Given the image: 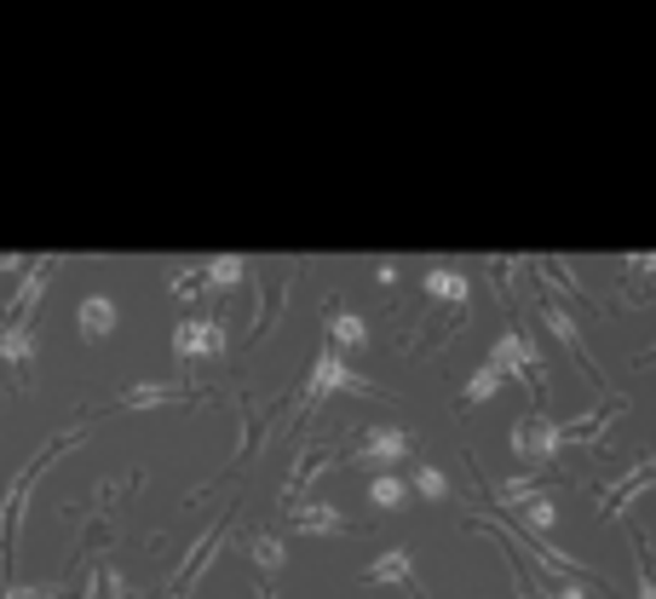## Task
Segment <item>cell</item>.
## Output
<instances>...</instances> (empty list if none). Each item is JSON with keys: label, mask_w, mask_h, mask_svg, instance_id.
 <instances>
[{"label": "cell", "mask_w": 656, "mask_h": 599, "mask_svg": "<svg viewBox=\"0 0 656 599\" xmlns=\"http://www.w3.org/2000/svg\"><path fill=\"white\" fill-rule=\"evenodd\" d=\"M289 525L305 530V536H323V530H345V518H340V508H328V502H300L289 513Z\"/></svg>", "instance_id": "7c38bea8"}, {"label": "cell", "mask_w": 656, "mask_h": 599, "mask_svg": "<svg viewBox=\"0 0 656 599\" xmlns=\"http://www.w3.org/2000/svg\"><path fill=\"white\" fill-rule=\"evenodd\" d=\"M403 496H409V485H403V478H392V473H375V478H368V502H375L380 513L403 508Z\"/></svg>", "instance_id": "ac0fdd59"}, {"label": "cell", "mask_w": 656, "mask_h": 599, "mask_svg": "<svg viewBox=\"0 0 656 599\" xmlns=\"http://www.w3.org/2000/svg\"><path fill=\"white\" fill-rule=\"evenodd\" d=\"M415 490L426 496V502H444V496H449V478H444L433 462H421V467H415Z\"/></svg>", "instance_id": "cb8c5ba5"}, {"label": "cell", "mask_w": 656, "mask_h": 599, "mask_svg": "<svg viewBox=\"0 0 656 599\" xmlns=\"http://www.w3.org/2000/svg\"><path fill=\"white\" fill-rule=\"evenodd\" d=\"M75 317H81V341H105V334L116 329V300L110 294H87Z\"/></svg>", "instance_id": "8fae6325"}, {"label": "cell", "mask_w": 656, "mask_h": 599, "mask_svg": "<svg viewBox=\"0 0 656 599\" xmlns=\"http://www.w3.org/2000/svg\"><path fill=\"white\" fill-rule=\"evenodd\" d=\"M651 485H656V455H651V462H633V467L617 478V485H605V490H599V518H622L633 496L651 490Z\"/></svg>", "instance_id": "52a82bcc"}, {"label": "cell", "mask_w": 656, "mask_h": 599, "mask_svg": "<svg viewBox=\"0 0 656 599\" xmlns=\"http://www.w3.org/2000/svg\"><path fill=\"white\" fill-rule=\"evenodd\" d=\"M512 513H519V518H524V525L536 530V536H552V518H559V508H552V496H536V502H524V508H512Z\"/></svg>", "instance_id": "ffe728a7"}, {"label": "cell", "mask_w": 656, "mask_h": 599, "mask_svg": "<svg viewBox=\"0 0 656 599\" xmlns=\"http://www.w3.org/2000/svg\"><path fill=\"white\" fill-rule=\"evenodd\" d=\"M542 323H547L552 334H559V346L576 352V364H582L587 381H599V364H593V352H587V341H582V329L570 323V311H564V306H547V311H542Z\"/></svg>", "instance_id": "9c48e42d"}, {"label": "cell", "mask_w": 656, "mask_h": 599, "mask_svg": "<svg viewBox=\"0 0 656 599\" xmlns=\"http://www.w3.org/2000/svg\"><path fill=\"white\" fill-rule=\"evenodd\" d=\"M357 462H368V467H392V462H415V432H409V427H375V432L363 438Z\"/></svg>", "instance_id": "8992f818"}, {"label": "cell", "mask_w": 656, "mask_h": 599, "mask_svg": "<svg viewBox=\"0 0 656 599\" xmlns=\"http://www.w3.org/2000/svg\"><path fill=\"white\" fill-rule=\"evenodd\" d=\"M0 599H64V588L58 583H24V588H7Z\"/></svg>", "instance_id": "484cf974"}, {"label": "cell", "mask_w": 656, "mask_h": 599, "mask_svg": "<svg viewBox=\"0 0 656 599\" xmlns=\"http://www.w3.org/2000/svg\"><path fill=\"white\" fill-rule=\"evenodd\" d=\"M421 289L433 294V300H449V306H466V294H473V283H466L461 271H449V266L426 271V277H421Z\"/></svg>", "instance_id": "4fadbf2b"}, {"label": "cell", "mask_w": 656, "mask_h": 599, "mask_svg": "<svg viewBox=\"0 0 656 599\" xmlns=\"http://www.w3.org/2000/svg\"><path fill=\"white\" fill-rule=\"evenodd\" d=\"M242 277H248V266H242V259H208V266H202V283L208 289H231V283H242Z\"/></svg>", "instance_id": "d6986e66"}, {"label": "cell", "mask_w": 656, "mask_h": 599, "mask_svg": "<svg viewBox=\"0 0 656 599\" xmlns=\"http://www.w3.org/2000/svg\"><path fill=\"white\" fill-rule=\"evenodd\" d=\"M507 444H512L519 462H547V455L559 450V421H552V415H524V421L507 432Z\"/></svg>", "instance_id": "5b68a950"}, {"label": "cell", "mask_w": 656, "mask_h": 599, "mask_svg": "<svg viewBox=\"0 0 656 599\" xmlns=\"http://www.w3.org/2000/svg\"><path fill=\"white\" fill-rule=\"evenodd\" d=\"M542 599H587V588H582V583H547Z\"/></svg>", "instance_id": "4316f807"}, {"label": "cell", "mask_w": 656, "mask_h": 599, "mask_svg": "<svg viewBox=\"0 0 656 599\" xmlns=\"http://www.w3.org/2000/svg\"><path fill=\"white\" fill-rule=\"evenodd\" d=\"M640 364H645V369L656 364V346H645V352H640Z\"/></svg>", "instance_id": "f1b7e54d"}, {"label": "cell", "mask_w": 656, "mask_h": 599, "mask_svg": "<svg viewBox=\"0 0 656 599\" xmlns=\"http://www.w3.org/2000/svg\"><path fill=\"white\" fill-rule=\"evenodd\" d=\"M0 364L29 369L35 364V329H0Z\"/></svg>", "instance_id": "9a60e30c"}, {"label": "cell", "mask_w": 656, "mask_h": 599, "mask_svg": "<svg viewBox=\"0 0 656 599\" xmlns=\"http://www.w3.org/2000/svg\"><path fill=\"white\" fill-rule=\"evenodd\" d=\"M363 583H403V588H415V571H409V548H392V553H380L375 565L363 571Z\"/></svg>", "instance_id": "5bb4252c"}, {"label": "cell", "mask_w": 656, "mask_h": 599, "mask_svg": "<svg viewBox=\"0 0 656 599\" xmlns=\"http://www.w3.org/2000/svg\"><path fill=\"white\" fill-rule=\"evenodd\" d=\"M224 346V323L219 317H184V323L173 329V357L179 364H191V357H219Z\"/></svg>", "instance_id": "277c9868"}, {"label": "cell", "mask_w": 656, "mask_h": 599, "mask_svg": "<svg viewBox=\"0 0 656 599\" xmlns=\"http://www.w3.org/2000/svg\"><path fill=\"white\" fill-rule=\"evenodd\" d=\"M328 341H340V346H368V323L357 311H335L328 317Z\"/></svg>", "instance_id": "e0dca14e"}, {"label": "cell", "mask_w": 656, "mask_h": 599, "mask_svg": "<svg viewBox=\"0 0 656 599\" xmlns=\"http://www.w3.org/2000/svg\"><path fill=\"white\" fill-rule=\"evenodd\" d=\"M184 398H196L184 381H161V387H133L116 398V409H161V404H184Z\"/></svg>", "instance_id": "30bf717a"}, {"label": "cell", "mask_w": 656, "mask_h": 599, "mask_svg": "<svg viewBox=\"0 0 656 599\" xmlns=\"http://www.w3.org/2000/svg\"><path fill=\"white\" fill-rule=\"evenodd\" d=\"M489 369H496L501 381H507V375H519L530 392H542V357H536V346H530L519 329H507L501 341H496V352H489Z\"/></svg>", "instance_id": "3957f363"}, {"label": "cell", "mask_w": 656, "mask_h": 599, "mask_svg": "<svg viewBox=\"0 0 656 599\" xmlns=\"http://www.w3.org/2000/svg\"><path fill=\"white\" fill-rule=\"evenodd\" d=\"M224 525H231V513H219V525H214L208 536H202V548H214V542H219V536H224ZM208 559H214V553H202V559H196V576H202V571H208ZM184 576H191V565H184V571L173 576V594L184 588Z\"/></svg>", "instance_id": "d4e9b609"}, {"label": "cell", "mask_w": 656, "mask_h": 599, "mask_svg": "<svg viewBox=\"0 0 656 599\" xmlns=\"http://www.w3.org/2000/svg\"><path fill=\"white\" fill-rule=\"evenodd\" d=\"M81 444H87V427H70V432L47 438V444L29 455V467L7 485V502H0V553H7V565L17 559V536H24V508H29V496H35V485H40V473H47L58 455L81 450Z\"/></svg>", "instance_id": "6da1fadb"}, {"label": "cell", "mask_w": 656, "mask_h": 599, "mask_svg": "<svg viewBox=\"0 0 656 599\" xmlns=\"http://www.w3.org/2000/svg\"><path fill=\"white\" fill-rule=\"evenodd\" d=\"M536 496H547L542 478H507V485H501V502L507 508H524V502H536Z\"/></svg>", "instance_id": "603a6c76"}, {"label": "cell", "mask_w": 656, "mask_h": 599, "mask_svg": "<svg viewBox=\"0 0 656 599\" xmlns=\"http://www.w3.org/2000/svg\"><path fill=\"white\" fill-rule=\"evenodd\" d=\"M633 565H640V594L633 599H656V542L645 530H633Z\"/></svg>", "instance_id": "2e32d148"}, {"label": "cell", "mask_w": 656, "mask_h": 599, "mask_svg": "<svg viewBox=\"0 0 656 599\" xmlns=\"http://www.w3.org/2000/svg\"><path fill=\"white\" fill-rule=\"evenodd\" d=\"M47 283H52V259H35L29 266V277L17 283V294L7 300V329H29V317H35V306H40V294H47Z\"/></svg>", "instance_id": "ba28073f"}, {"label": "cell", "mask_w": 656, "mask_h": 599, "mask_svg": "<svg viewBox=\"0 0 656 599\" xmlns=\"http://www.w3.org/2000/svg\"><path fill=\"white\" fill-rule=\"evenodd\" d=\"M496 392H501V375H496V369L484 364V369L473 375V381H466V392H461V404H489V398H496Z\"/></svg>", "instance_id": "7402d4cb"}, {"label": "cell", "mask_w": 656, "mask_h": 599, "mask_svg": "<svg viewBox=\"0 0 656 599\" xmlns=\"http://www.w3.org/2000/svg\"><path fill=\"white\" fill-rule=\"evenodd\" d=\"M409 594H415V599H426V594H421V588H409Z\"/></svg>", "instance_id": "f546056e"}, {"label": "cell", "mask_w": 656, "mask_h": 599, "mask_svg": "<svg viewBox=\"0 0 656 599\" xmlns=\"http://www.w3.org/2000/svg\"><path fill=\"white\" fill-rule=\"evenodd\" d=\"M323 392H363V398H380V387H375V381H363L357 369H345L340 357L328 352V341H323L317 364H312V381H305V404H317Z\"/></svg>", "instance_id": "7a4b0ae2"}, {"label": "cell", "mask_w": 656, "mask_h": 599, "mask_svg": "<svg viewBox=\"0 0 656 599\" xmlns=\"http://www.w3.org/2000/svg\"><path fill=\"white\" fill-rule=\"evenodd\" d=\"M254 565H259L265 576H277L282 565H289V553H282L277 536H254Z\"/></svg>", "instance_id": "44dd1931"}, {"label": "cell", "mask_w": 656, "mask_h": 599, "mask_svg": "<svg viewBox=\"0 0 656 599\" xmlns=\"http://www.w3.org/2000/svg\"><path fill=\"white\" fill-rule=\"evenodd\" d=\"M17 266H24V259H17V254H0V271H17Z\"/></svg>", "instance_id": "83f0119b"}]
</instances>
